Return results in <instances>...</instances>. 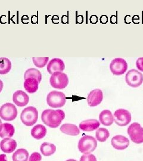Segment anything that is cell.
Segmentation results:
<instances>
[{"label": "cell", "mask_w": 143, "mask_h": 161, "mask_svg": "<svg viewBox=\"0 0 143 161\" xmlns=\"http://www.w3.org/2000/svg\"><path fill=\"white\" fill-rule=\"evenodd\" d=\"M65 118V114L62 110H45L41 115V119L46 125L55 128L58 127Z\"/></svg>", "instance_id": "6da1fadb"}, {"label": "cell", "mask_w": 143, "mask_h": 161, "mask_svg": "<svg viewBox=\"0 0 143 161\" xmlns=\"http://www.w3.org/2000/svg\"><path fill=\"white\" fill-rule=\"evenodd\" d=\"M97 146L96 138L90 136H85L80 138L78 143V149L81 153L88 155L94 152Z\"/></svg>", "instance_id": "7a4b0ae2"}, {"label": "cell", "mask_w": 143, "mask_h": 161, "mask_svg": "<svg viewBox=\"0 0 143 161\" xmlns=\"http://www.w3.org/2000/svg\"><path fill=\"white\" fill-rule=\"evenodd\" d=\"M38 119V112L33 106H29L23 110L20 115V119L26 126H32Z\"/></svg>", "instance_id": "3957f363"}, {"label": "cell", "mask_w": 143, "mask_h": 161, "mask_svg": "<svg viewBox=\"0 0 143 161\" xmlns=\"http://www.w3.org/2000/svg\"><path fill=\"white\" fill-rule=\"evenodd\" d=\"M47 102L51 108H60L63 107L66 102L65 94L60 92H51L47 96Z\"/></svg>", "instance_id": "277c9868"}, {"label": "cell", "mask_w": 143, "mask_h": 161, "mask_svg": "<svg viewBox=\"0 0 143 161\" xmlns=\"http://www.w3.org/2000/svg\"><path fill=\"white\" fill-rule=\"evenodd\" d=\"M128 134L132 141L136 144L143 143V128L137 122L131 124L128 128Z\"/></svg>", "instance_id": "5b68a950"}, {"label": "cell", "mask_w": 143, "mask_h": 161, "mask_svg": "<svg viewBox=\"0 0 143 161\" xmlns=\"http://www.w3.org/2000/svg\"><path fill=\"white\" fill-rule=\"evenodd\" d=\"M17 115V108L13 104L7 103L0 108V117L5 121H13Z\"/></svg>", "instance_id": "8992f818"}, {"label": "cell", "mask_w": 143, "mask_h": 161, "mask_svg": "<svg viewBox=\"0 0 143 161\" xmlns=\"http://www.w3.org/2000/svg\"><path fill=\"white\" fill-rule=\"evenodd\" d=\"M50 82L53 88L62 90L68 86L69 79L67 75L63 72H56L51 76Z\"/></svg>", "instance_id": "52a82bcc"}, {"label": "cell", "mask_w": 143, "mask_h": 161, "mask_svg": "<svg viewBox=\"0 0 143 161\" xmlns=\"http://www.w3.org/2000/svg\"><path fill=\"white\" fill-rule=\"evenodd\" d=\"M125 80L129 86L138 87L143 84V75L136 69H131L127 72Z\"/></svg>", "instance_id": "ba28073f"}, {"label": "cell", "mask_w": 143, "mask_h": 161, "mask_svg": "<svg viewBox=\"0 0 143 161\" xmlns=\"http://www.w3.org/2000/svg\"><path fill=\"white\" fill-rule=\"evenodd\" d=\"M110 69L114 75L119 76L126 72L128 69V64L126 60L122 58H116L110 64Z\"/></svg>", "instance_id": "9c48e42d"}, {"label": "cell", "mask_w": 143, "mask_h": 161, "mask_svg": "<svg viewBox=\"0 0 143 161\" xmlns=\"http://www.w3.org/2000/svg\"><path fill=\"white\" fill-rule=\"evenodd\" d=\"M114 122L119 126H126L131 121V113L124 109H119L115 111L114 115Z\"/></svg>", "instance_id": "30bf717a"}, {"label": "cell", "mask_w": 143, "mask_h": 161, "mask_svg": "<svg viewBox=\"0 0 143 161\" xmlns=\"http://www.w3.org/2000/svg\"><path fill=\"white\" fill-rule=\"evenodd\" d=\"M47 69L48 72L52 75L56 72H62L65 69V64L62 59L54 58L49 62Z\"/></svg>", "instance_id": "8fae6325"}, {"label": "cell", "mask_w": 143, "mask_h": 161, "mask_svg": "<svg viewBox=\"0 0 143 161\" xmlns=\"http://www.w3.org/2000/svg\"><path fill=\"white\" fill-rule=\"evenodd\" d=\"M103 98L102 91L100 89H95L91 91L88 95L87 102L90 106L95 107L102 103Z\"/></svg>", "instance_id": "7c38bea8"}, {"label": "cell", "mask_w": 143, "mask_h": 161, "mask_svg": "<svg viewBox=\"0 0 143 161\" xmlns=\"http://www.w3.org/2000/svg\"><path fill=\"white\" fill-rule=\"evenodd\" d=\"M112 145L116 149L119 150L126 149L129 145V141L126 137L122 135H117L112 139Z\"/></svg>", "instance_id": "4fadbf2b"}, {"label": "cell", "mask_w": 143, "mask_h": 161, "mask_svg": "<svg viewBox=\"0 0 143 161\" xmlns=\"http://www.w3.org/2000/svg\"><path fill=\"white\" fill-rule=\"evenodd\" d=\"M13 102L19 107L26 106L29 102V96L22 90H17L14 93L13 96Z\"/></svg>", "instance_id": "5bb4252c"}, {"label": "cell", "mask_w": 143, "mask_h": 161, "mask_svg": "<svg viewBox=\"0 0 143 161\" xmlns=\"http://www.w3.org/2000/svg\"><path fill=\"white\" fill-rule=\"evenodd\" d=\"M0 147L4 153H12L17 147V142L12 138H4L0 143Z\"/></svg>", "instance_id": "9a60e30c"}, {"label": "cell", "mask_w": 143, "mask_h": 161, "mask_svg": "<svg viewBox=\"0 0 143 161\" xmlns=\"http://www.w3.org/2000/svg\"><path fill=\"white\" fill-rule=\"evenodd\" d=\"M100 123L96 119H88L82 121L80 124V130L84 131L90 132L93 131L99 128Z\"/></svg>", "instance_id": "2e32d148"}, {"label": "cell", "mask_w": 143, "mask_h": 161, "mask_svg": "<svg viewBox=\"0 0 143 161\" xmlns=\"http://www.w3.org/2000/svg\"><path fill=\"white\" fill-rule=\"evenodd\" d=\"M99 119L100 123L105 126H110L114 122L113 116L109 110H103L99 115Z\"/></svg>", "instance_id": "e0dca14e"}, {"label": "cell", "mask_w": 143, "mask_h": 161, "mask_svg": "<svg viewBox=\"0 0 143 161\" xmlns=\"http://www.w3.org/2000/svg\"><path fill=\"white\" fill-rule=\"evenodd\" d=\"M39 84L40 82L35 78H27L25 80L24 88L27 92L30 94H33L38 90Z\"/></svg>", "instance_id": "ac0fdd59"}, {"label": "cell", "mask_w": 143, "mask_h": 161, "mask_svg": "<svg viewBox=\"0 0 143 161\" xmlns=\"http://www.w3.org/2000/svg\"><path fill=\"white\" fill-rule=\"evenodd\" d=\"M60 130L64 134L72 136H78L80 133V130L78 127L76 125L71 124H63L62 127H60Z\"/></svg>", "instance_id": "d6986e66"}, {"label": "cell", "mask_w": 143, "mask_h": 161, "mask_svg": "<svg viewBox=\"0 0 143 161\" xmlns=\"http://www.w3.org/2000/svg\"><path fill=\"white\" fill-rule=\"evenodd\" d=\"M15 130L14 126L8 123H4L2 125L0 130V137H12L14 134Z\"/></svg>", "instance_id": "ffe728a7"}, {"label": "cell", "mask_w": 143, "mask_h": 161, "mask_svg": "<svg viewBox=\"0 0 143 161\" xmlns=\"http://www.w3.org/2000/svg\"><path fill=\"white\" fill-rule=\"evenodd\" d=\"M47 134V129L46 127L41 124L35 125L31 130L32 136L37 140H40L44 138Z\"/></svg>", "instance_id": "44dd1931"}, {"label": "cell", "mask_w": 143, "mask_h": 161, "mask_svg": "<svg viewBox=\"0 0 143 161\" xmlns=\"http://www.w3.org/2000/svg\"><path fill=\"white\" fill-rule=\"evenodd\" d=\"M40 150L43 155L50 156L55 153L56 151V147L54 144L45 142L41 144Z\"/></svg>", "instance_id": "7402d4cb"}, {"label": "cell", "mask_w": 143, "mask_h": 161, "mask_svg": "<svg viewBox=\"0 0 143 161\" xmlns=\"http://www.w3.org/2000/svg\"><path fill=\"white\" fill-rule=\"evenodd\" d=\"M11 69V61L7 58H0V75H5L8 74Z\"/></svg>", "instance_id": "603a6c76"}, {"label": "cell", "mask_w": 143, "mask_h": 161, "mask_svg": "<svg viewBox=\"0 0 143 161\" xmlns=\"http://www.w3.org/2000/svg\"><path fill=\"white\" fill-rule=\"evenodd\" d=\"M28 152L24 149L17 150L12 156L13 161H28Z\"/></svg>", "instance_id": "cb8c5ba5"}, {"label": "cell", "mask_w": 143, "mask_h": 161, "mask_svg": "<svg viewBox=\"0 0 143 161\" xmlns=\"http://www.w3.org/2000/svg\"><path fill=\"white\" fill-rule=\"evenodd\" d=\"M30 78L36 79L40 83L41 81L42 80V74H41L40 71L38 70V69L30 68V69H28L24 74V79L25 80H26L27 78Z\"/></svg>", "instance_id": "d4e9b609"}, {"label": "cell", "mask_w": 143, "mask_h": 161, "mask_svg": "<svg viewBox=\"0 0 143 161\" xmlns=\"http://www.w3.org/2000/svg\"><path fill=\"white\" fill-rule=\"evenodd\" d=\"M96 136L99 142H105L110 136V132L104 128H99L96 131Z\"/></svg>", "instance_id": "484cf974"}, {"label": "cell", "mask_w": 143, "mask_h": 161, "mask_svg": "<svg viewBox=\"0 0 143 161\" xmlns=\"http://www.w3.org/2000/svg\"><path fill=\"white\" fill-rule=\"evenodd\" d=\"M32 60H33V63L36 67L39 68H42L46 66V64L48 63V61L49 60V58H33Z\"/></svg>", "instance_id": "4316f807"}, {"label": "cell", "mask_w": 143, "mask_h": 161, "mask_svg": "<svg viewBox=\"0 0 143 161\" xmlns=\"http://www.w3.org/2000/svg\"><path fill=\"white\" fill-rule=\"evenodd\" d=\"M80 161H97L96 156L94 155H84L80 158Z\"/></svg>", "instance_id": "83f0119b"}, {"label": "cell", "mask_w": 143, "mask_h": 161, "mask_svg": "<svg viewBox=\"0 0 143 161\" xmlns=\"http://www.w3.org/2000/svg\"><path fill=\"white\" fill-rule=\"evenodd\" d=\"M42 159V156L38 152L33 153L29 158V161H41Z\"/></svg>", "instance_id": "f1b7e54d"}, {"label": "cell", "mask_w": 143, "mask_h": 161, "mask_svg": "<svg viewBox=\"0 0 143 161\" xmlns=\"http://www.w3.org/2000/svg\"><path fill=\"white\" fill-rule=\"evenodd\" d=\"M136 64L138 70L143 72V58H138L137 60Z\"/></svg>", "instance_id": "f546056e"}, {"label": "cell", "mask_w": 143, "mask_h": 161, "mask_svg": "<svg viewBox=\"0 0 143 161\" xmlns=\"http://www.w3.org/2000/svg\"><path fill=\"white\" fill-rule=\"evenodd\" d=\"M0 161H7L6 155H0Z\"/></svg>", "instance_id": "4dcf8cb0"}, {"label": "cell", "mask_w": 143, "mask_h": 161, "mask_svg": "<svg viewBox=\"0 0 143 161\" xmlns=\"http://www.w3.org/2000/svg\"><path fill=\"white\" fill-rule=\"evenodd\" d=\"M3 86H4V85H3V81L0 80V92H2V90H3Z\"/></svg>", "instance_id": "1f68e13d"}, {"label": "cell", "mask_w": 143, "mask_h": 161, "mask_svg": "<svg viewBox=\"0 0 143 161\" xmlns=\"http://www.w3.org/2000/svg\"><path fill=\"white\" fill-rule=\"evenodd\" d=\"M2 122H1V121L0 120V130H1V127H2Z\"/></svg>", "instance_id": "d6a6232c"}, {"label": "cell", "mask_w": 143, "mask_h": 161, "mask_svg": "<svg viewBox=\"0 0 143 161\" xmlns=\"http://www.w3.org/2000/svg\"><path fill=\"white\" fill-rule=\"evenodd\" d=\"M66 161H76V160H74V159H69V160H67Z\"/></svg>", "instance_id": "836d02e7"}]
</instances>
